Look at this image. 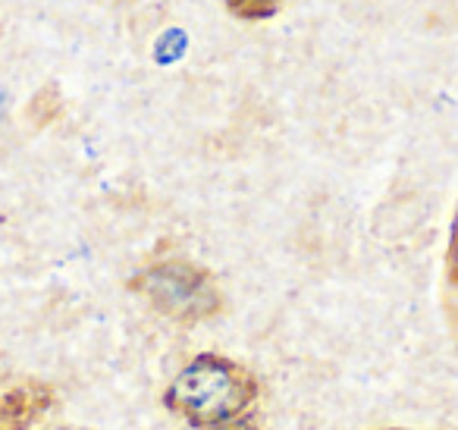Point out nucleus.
<instances>
[{
    "label": "nucleus",
    "instance_id": "20e7f679",
    "mask_svg": "<svg viewBox=\"0 0 458 430\" xmlns=\"http://www.w3.org/2000/svg\"><path fill=\"white\" fill-rule=\"evenodd\" d=\"M223 4L239 20H270L283 7V0H223Z\"/></svg>",
    "mask_w": 458,
    "mask_h": 430
},
{
    "label": "nucleus",
    "instance_id": "f03ea898",
    "mask_svg": "<svg viewBox=\"0 0 458 430\" xmlns=\"http://www.w3.org/2000/svg\"><path fill=\"white\" fill-rule=\"evenodd\" d=\"M135 289L148 296L160 311L176 317H198L216 308V289L201 267L189 261H166L135 280Z\"/></svg>",
    "mask_w": 458,
    "mask_h": 430
},
{
    "label": "nucleus",
    "instance_id": "f257e3e1",
    "mask_svg": "<svg viewBox=\"0 0 458 430\" xmlns=\"http://www.w3.org/2000/svg\"><path fill=\"white\" fill-rule=\"evenodd\" d=\"M258 396V386L242 367L216 355H198L170 386L166 402L198 430L239 417Z\"/></svg>",
    "mask_w": 458,
    "mask_h": 430
},
{
    "label": "nucleus",
    "instance_id": "39448f33",
    "mask_svg": "<svg viewBox=\"0 0 458 430\" xmlns=\"http://www.w3.org/2000/svg\"><path fill=\"white\" fill-rule=\"evenodd\" d=\"M57 110H60L57 89H41L38 95H35V101H32V108H29V114H32L38 123H47V120H54V116H57Z\"/></svg>",
    "mask_w": 458,
    "mask_h": 430
},
{
    "label": "nucleus",
    "instance_id": "423d86ee",
    "mask_svg": "<svg viewBox=\"0 0 458 430\" xmlns=\"http://www.w3.org/2000/svg\"><path fill=\"white\" fill-rule=\"evenodd\" d=\"M445 264H449V280L458 286V211H455V220H452V239H449V254H445Z\"/></svg>",
    "mask_w": 458,
    "mask_h": 430
},
{
    "label": "nucleus",
    "instance_id": "7ed1b4c3",
    "mask_svg": "<svg viewBox=\"0 0 458 430\" xmlns=\"http://www.w3.org/2000/svg\"><path fill=\"white\" fill-rule=\"evenodd\" d=\"M47 402V392L45 390H35V386H20V390L10 392L4 402H0V417L7 424V430H22L35 421L38 411H45Z\"/></svg>",
    "mask_w": 458,
    "mask_h": 430
}]
</instances>
